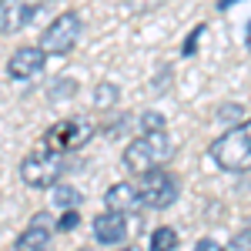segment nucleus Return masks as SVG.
<instances>
[{
	"label": "nucleus",
	"mask_w": 251,
	"mask_h": 251,
	"mask_svg": "<svg viewBox=\"0 0 251 251\" xmlns=\"http://www.w3.org/2000/svg\"><path fill=\"white\" fill-rule=\"evenodd\" d=\"M174 144L168 131H148V134H141L137 141H131L127 148H124V168L137 177H144V174L157 171L168 157H171Z\"/></svg>",
	"instance_id": "nucleus-1"
},
{
	"label": "nucleus",
	"mask_w": 251,
	"mask_h": 251,
	"mask_svg": "<svg viewBox=\"0 0 251 251\" xmlns=\"http://www.w3.org/2000/svg\"><path fill=\"white\" fill-rule=\"evenodd\" d=\"M211 161L221 171H251V121L228 127L211 141Z\"/></svg>",
	"instance_id": "nucleus-2"
},
{
	"label": "nucleus",
	"mask_w": 251,
	"mask_h": 251,
	"mask_svg": "<svg viewBox=\"0 0 251 251\" xmlns=\"http://www.w3.org/2000/svg\"><path fill=\"white\" fill-rule=\"evenodd\" d=\"M60 174H64V154L47 144H40L37 151H30L20 161V177L27 188H54Z\"/></svg>",
	"instance_id": "nucleus-3"
},
{
	"label": "nucleus",
	"mask_w": 251,
	"mask_h": 251,
	"mask_svg": "<svg viewBox=\"0 0 251 251\" xmlns=\"http://www.w3.org/2000/svg\"><path fill=\"white\" fill-rule=\"evenodd\" d=\"M80 27H84V20H80V14H74V10L54 17L50 27L40 34V50H44V54H71V47H74L77 37H80Z\"/></svg>",
	"instance_id": "nucleus-4"
},
{
	"label": "nucleus",
	"mask_w": 251,
	"mask_h": 251,
	"mask_svg": "<svg viewBox=\"0 0 251 251\" xmlns=\"http://www.w3.org/2000/svg\"><path fill=\"white\" fill-rule=\"evenodd\" d=\"M177 191H181V184H177V177L168 171H151L144 174V181L137 184V194H141V204L144 208H154V211H164V208H171L174 201H177Z\"/></svg>",
	"instance_id": "nucleus-5"
},
{
	"label": "nucleus",
	"mask_w": 251,
	"mask_h": 251,
	"mask_svg": "<svg viewBox=\"0 0 251 251\" xmlns=\"http://www.w3.org/2000/svg\"><path fill=\"white\" fill-rule=\"evenodd\" d=\"M94 134V127H91V121L87 117H67V121H60L50 127V134H47V148H57V151H77L84 148L87 141Z\"/></svg>",
	"instance_id": "nucleus-6"
},
{
	"label": "nucleus",
	"mask_w": 251,
	"mask_h": 251,
	"mask_svg": "<svg viewBox=\"0 0 251 251\" xmlns=\"http://www.w3.org/2000/svg\"><path fill=\"white\" fill-rule=\"evenodd\" d=\"M37 10H40V0H3L0 3V30L3 34L24 30Z\"/></svg>",
	"instance_id": "nucleus-7"
},
{
	"label": "nucleus",
	"mask_w": 251,
	"mask_h": 251,
	"mask_svg": "<svg viewBox=\"0 0 251 251\" xmlns=\"http://www.w3.org/2000/svg\"><path fill=\"white\" fill-rule=\"evenodd\" d=\"M44 50L40 47H20V50H14L10 54V60H7V74L14 80H30L37 77L40 71H44Z\"/></svg>",
	"instance_id": "nucleus-8"
},
{
	"label": "nucleus",
	"mask_w": 251,
	"mask_h": 251,
	"mask_svg": "<svg viewBox=\"0 0 251 251\" xmlns=\"http://www.w3.org/2000/svg\"><path fill=\"white\" fill-rule=\"evenodd\" d=\"M94 238L100 245H121L127 238V214H117V211L97 214L94 218Z\"/></svg>",
	"instance_id": "nucleus-9"
},
{
	"label": "nucleus",
	"mask_w": 251,
	"mask_h": 251,
	"mask_svg": "<svg viewBox=\"0 0 251 251\" xmlns=\"http://www.w3.org/2000/svg\"><path fill=\"white\" fill-rule=\"evenodd\" d=\"M104 204H107V211L131 214L134 208H141L137 184H131V181H117V184H111V188H107V194H104Z\"/></svg>",
	"instance_id": "nucleus-10"
},
{
	"label": "nucleus",
	"mask_w": 251,
	"mask_h": 251,
	"mask_svg": "<svg viewBox=\"0 0 251 251\" xmlns=\"http://www.w3.org/2000/svg\"><path fill=\"white\" fill-rule=\"evenodd\" d=\"M47 241H50L47 218H44V214H37V218L24 228V234L14 241V251H47Z\"/></svg>",
	"instance_id": "nucleus-11"
},
{
	"label": "nucleus",
	"mask_w": 251,
	"mask_h": 251,
	"mask_svg": "<svg viewBox=\"0 0 251 251\" xmlns=\"http://www.w3.org/2000/svg\"><path fill=\"white\" fill-rule=\"evenodd\" d=\"M177 248V231L174 228H157L154 234H151V251H174Z\"/></svg>",
	"instance_id": "nucleus-12"
},
{
	"label": "nucleus",
	"mask_w": 251,
	"mask_h": 251,
	"mask_svg": "<svg viewBox=\"0 0 251 251\" xmlns=\"http://www.w3.org/2000/svg\"><path fill=\"white\" fill-rule=\"evenodd\" d=\"M54 204L64 208V211H67V208H77L80 204V191L67 188V184H57V188H54Z\"/></svg>",
	"instance_id": "nucleus-13"
},
{
	"label": "nucleus",
	"mask_w": 251,
	"mask_h": 251,
	"mask_svg": "<svg viewBox=\"0 0 251 251\" xmlns=\"http://www.w3.org/2000/svg\"><path fill=\"white\" fill-rule=\"evenodd\" d=\"M141 127H144V134L148 131H164V117L157 114V111H148V114L141 117Z\"/></svg>",
	"instance_id": "nucleus-14"
},
{
	"label": "nucleus",
	"mask_w": 251,
	"mask_h": 251,
	"mask_svg": "<svg viewBox=\"0 0 251 251\" xmlns=\"http://www.w3.org/2000/svg\"><path fill=\"white\" fill-rule=\"evenodd\" d=\"M77 225H80L77 208H67V211H64V218H60V231H71V228H77Z\"/></svg>",
	"instance_id": "nucleus-15"
},
{
	"label": "nucleus",
	"mask_w": 251,
	"mask_h": 251,
	"mask_svg": "<svg viewBox=\"0 0 251 251\" xmlns=\"http://www.w3.org/2000/svg\"><path fill=\"white\" fill-rule=\"evenodd\" d=\"M201 34H204V24H198V27H194V34L188 37V44H184V57H194V47H198Z\"/></svg>",
	"instance_id": "nucleus-16"
},
{
	"label": "nucleus",
	"mask_w": 251,
	"mask_h": 251,
	"mask_svg": "<svg viewBox=\"0 0 251 251\" xmlns=\"http://www.w3.org/2000/svg\"><path fill=\"white\" fill-rule=\"evenodd\" d=\"M114 97H117V91L111 87V84H104L100 91H94V100H97V104H111Z\"/></svg>",
	"instance_id": "nucleus-17"
},
{
	"label": "nucleus",
	"mask_w": 251,
	"mask_h": 251,
	"mask_svg": "<svg viewBox=\"0 0 251 251\" xmlns=\"http://www.w3.org/2000/svg\"><path fill=\"white\" fill-rule=\"evenodd\" d=\"M194 251H228L221 241H214V238H201L198 245H194Z\"/></svg>",
	"instance_id": "nucleus-18"
},
{
	"label": "nucleus",
	"mask_w": 251,
	"mask_h": 251,
	"mask_svg": "<svg viewBox=\"0 0 251 251\" xmlns=\"http://www.w3.org/2000/svg\"><path fill=\"white\" fill-rule=\"evenodd\" d=\"M225 121H234V117H241V104H228V111H221Z\"/></svg>",
	"instance_id": "nucleus-19"
},
{
	"label": "nucleus",
	"mask_w": 251,
	"mask_h": 251,
	"mask_svg": "<svg viewBox=\"0 0 251 251\" xmlns=\"http://www.w3.org/2000/svg\"><path fill=\"white\" fill-rule=\"evenodd\" d=\"M245 47L251 50V24H248V37H245Z\"/></svg>",
	"instance_id": "nucleus-20"
},
{
	"label": "nucleus",
	"mask_w": 251,
	"mask_h": 251,
	"mask_svg": "<svg viewBox=\"0 0 251 251\" xmlns=\"http://www.w3.org/2000/svg\"><path fill=\"white\" fill-rule=\"evenodd\" d=\"M121 251H141V248H131V245H127V248H121Z\"/></svg>",
	"instance_id": "nucleus-21"
},
{
	"label": "nucleus",
	"mask_w": 251,
	"mask_h": 251,
	"mask_svg": "<svg viewBox=\"0 0 251 251\" xmlns=\"http://www.w3.org/2000/svg\"><path fill=\"white\" fill-rule=\"evenodd\" d=\"M0 3H3V0H0Z\"/></svg>",
	"instance_id": "nucleus-22"
}]
</instances>
